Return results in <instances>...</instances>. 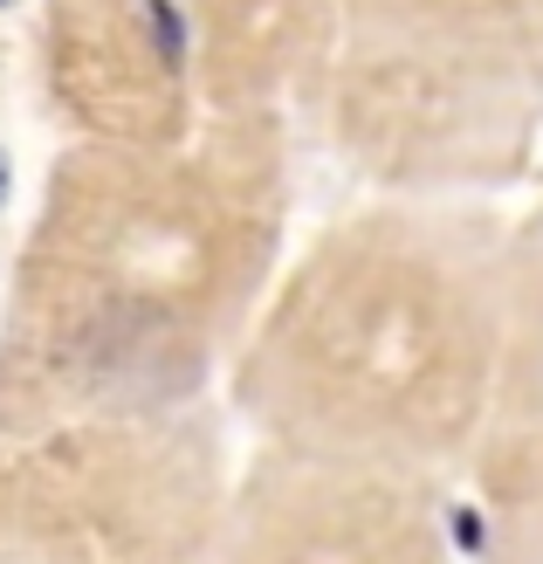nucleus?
Returning <instances> with one entry per match:
<instances>
[{
  "instance_id": "nucleus-10",
  "label": "nucleus",
  "mask_w": 543,
  "mask_h": 564,
  "mask_svg": "<svg viewBox=\"0 0 543 564\" xmlns=\"http://www.w3.org/2000/svg\"><path fill=\"white\" fill-rule=\"evenodd\" d=\"M8 76H14V55H8V35H0V110H8Z\"/></svg>"
},
{
  "instance_id": "nucleus-3",
  "label": "nucleus",
  "mask_w": 543,
  "mask_h": 564,
  "mask_svg": "<svg viewBox=\"0 0 543 564\" xmlns=\"http://www.w3.org/2000/svg\"><path fill=\"white\" fill-rule=\"evenodd\" d=\"M296 110L365 193L502 200L543 145L530 0H330Z\"/></svg>"
},
{
  "instance_id": "nucleus-8",
  "label": "nucleus",
  "mask_w": 543,
  "mask_h": 564,
  "mask_svg": "<svg viewBox=\"0 0 543 564\" xmlns=\"http://www.w3.org/2000/svg\"><path fill=\"white\" fill-rule=\"evenodd\" d=\"M207 118H290L309 90L330 0H173Z\"/></svg>"
},
{
  "instance_id": "nucleus-7",
  "label": "nucleus",
  "mask_w": 543,
  "mask_h": 564,
  "mask_svg": "<svg viewBox=\"0 0 543 564\" xmlns=\"http://www.w3.org/2000/svg\"><path fill=\"white\" fill-rule=\"evenodd\" d=\"M447 502L461 564H543V200L509 214L489 400Z\"/></svg>"
},
{
  "instance_id": "nucleus-1",
  "label": "nucleus",
  "mask_w": 543,
  "mask_h": 564,
  "mask_svg": "<svg viewBox=\"0 0 543 564\" xmlns=\"http://www.w3.org/2000/svg\"><path fill=\"white\" fill-rule=\"evenodd\" d=\"M290 118L55 145L0 282V434L214 406L290 256Z\"/></svg>"
},
{
  "instance_id": "nucleus-6",
  "label": "nucleus",
  "mask_w": 543,
  "mask_h": 564,
  "mask_svg": "<svg viewBox=\"0 0 543 564\" xmlns=\"http://www.w3.org/2000/svg\"><path fill=\"white\" fill-rule=\"evenodd\" d=\"M28 69L55 145H165L207 118L173 0H35Z\"/></svg>"
},
{
  "instance_id": "nucleus-4",
  "label": "nucleus",
  "mask_w": 543,
  "mask_h": 564,
  "mask_svg": "<svg viewBox=\"0 0 543 564\" xmlns=\"http://www.w3.org/2000/svg\"><path fill=\"white\" fill-rule=\"evenodd\" d=\"M227 413L0 434V564H220Z\"/></svg>"
},
{
  "instance_id": "nucleus-5",
  "label": "nucleus",
  "mask_w": 543,
  "mask_h": 564,
  "mask_svg": "<svg viewBox=\"0 0 543 564\" xmlns=\"http://www.w3.org/2000/svg\"><path fill=\"white\" fill-rule=\"evenodd\" d=\"M220 564H461V538L441 482L248 441L227 475Z\"/></svg>"
},
{
  "instance_id": "nucleus-2",
  "label": "nucleus",
  "mask_w": 543,
  "mask_h": 564,
  "mask_svg": "<svg viewBox=\"0 0 543 564\" xmlns=\"http://www.w3.org/2000/svg\"><path fill=\"white\" fill-rule=\"evenodd\" d=\"M496 200L365 193L290 241L227 365V420L254 447L454 482L502 330Z\"/></svg>"
},
{
  "instance_id": "nucleus-9",
  "label": "nucleus",
  "mask_w": 543,
  "mask_h": 564,
  "mask_svg": "<svg viewBox=\"0 0 543 564\" xmlns=\"http://www.w3.org/2000/svg\"><path fill=\"white\" fill-rule=\"evenodd\" d=\"M530 48H536V90H543V0H530Z\"/></svg>"
}]
</instances>
